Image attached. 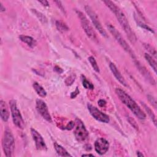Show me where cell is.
Instances as JSON below:
<instances>
[{"instance_id":"1","label":"cell","mask_w":157,"mask_h":157,"mask_svg":"<svg viewBox=\"0 0 157 157\" xmlns=\"http://www.w3.org/2000/svg\"><path fill=\"white\" fill-rule=\"evenodd\" d=\"M103 2L109 7L112 13L115 14L117 20L126 34V36L129 41L131 43L134 44L137 40V37L134 33L132 31L128 20L123 12L115 4L110 1H104Z\"/></svg>"},{"instance_id":"2","label":"cell","mask_w":157,"mask_h":157,"mask_svg":"<svg viewBox=\"0 0 157 157\" xmlns=\"http://www.w3.org/2000/svg\"><path fill=\"white\" fill-rule=\"evenodd\" d=\"M115 93L120 100L137 117L139 120H144L146 118V115L141 110L136 101L123 90L120 88L115 89Z\"/></svg>"},{"instance_id":"3","label":"cell","mask_w":157,"mask_h":157,"mask_svg":"<svg viewBox=\"0 0 157 157\" xmlns=\"http://www.w3.org/2000/svg\"><path fill=\"white\" fill-rule=\"evenodd\" d=\"M2 145L5 155L7 157L12 156L15 149V139L12 131L8 128L4 132Z\"/></svg>"},{"instance_id":"4","label":"cell","mask_w":157,"mask_h":157,"mask_svg":"<svg viewBox=\"0 0 157 157\" xmlns=\"http://www.w3.org/2000/svg\"><path fill=\"white\" fill-rule=\"evenodd\" d=\"M107 28L109 32L112 34V35L114 37V38L116 39V40L118 42V44L121 45V47L125 50L127 53H129V55L131 56L132 59H135L136 58V56L131 49V47L128 44L126 41L123 39L120 32L111 24H107Z\"/></svg>"},{"instance_id":"5","label":"cell","mask_w":157,"mask_h":157,"mask_svg":"<svg viewBox=\"0 0 157 157\" xmlns=\"http://www.w3.org/2000/svg\"><path fill=\"white\" fill-rule=\"evenodd\" d=\"M75 12L78 17L80 19L81 26L84 31L85 32L86 34L87 35V36L90 37L92 40H94V42H98V37L96 34L88 18L80 10H76Z\"/></svg>"},{"instance_id":"6","label":"cell","mask_w":157,"mask_h":157,"mask_svg":"<svg viewBox=\"0 0 157 157\" xmlns=\"http://www.w3.org/2000/svg\"><path fill=\"white\" fill-rule=\"evenodd\" d=\"M9 105L13 124L18 128L23 129L25 126V122L22 115L17 107L16 101L14 99H11L9 101Z\"/></svg>"},{"instance_id":"7","label":"cell","mask_w":157,"mask_h":157,"mask_svg":"<svg viewBox=\"0 0 157 157\" xmlns=\"http://www.w3.org/2000/svg\"><path fill=\"white\" fill-rule=\"evenodd\" d=\"M74 134L76 140L79 142H85L88 138V131H87L83 121L77 118L75 120V128Z\"/></svg>"},{"instance_id":"8","label":"cell","mask_w":157,"mask_h":157,"mask_svg":"<svg viewBox=\"0 0 157 157\" xmlns=\"http://www.w3.org/2000/svg\"><path fill=\"white\" fill-rule=\"evenodd\" d=\"M85 10L86 13L89 15L93 25L96 28V29H98L99 33L102 36H104L105 37H108V36H107V34L106 31L104 30L102 26L101 25V22H100V21L98 18V17L97 14L93 10V9L90 6L87 5V6H85Z\"/></svg>"},{"instance_id":"9","label":"cell","mask_w":157,"mask_h":157,"mask_svg":"<svg viewBox=\"0 0 157 157\" xmlns=\"http://www.w3.org/2000/svg\"><path fill=\"white\" fill-rule=\"evenodd\" d=\"M87 107L90 113L95 120L104 123H108L110 121L109 117L104 113L102 112L97 107L93 106L91 104H88Z\"/></svg>"},{"instance_id":"10","label":"cell","mask_w":157,"mask_h":157,"mask_svg":"<svg viewBox=\"0 0 157 157\" xmlns=\"http://www.w3.org/2000/svg\"><path fill=\"white\" fill-rule=\"evenodd\" d=\"M36 108L38 113L42 116V117L45 119L49 123L52 122V117L49 113L48 107L46 103L42 99H37L36 102Z\"/></svg>"},{"instance_id":"11","label":"cell","mask_w":157,"mask_h":157,"mask_svg":"<svg viewBox=\"0 0 157 157\" xmlns=\"http://www.w3.org/2000/svg\"><path fill=\"white\" fill-rule=\"evenodd\" d=\"M31 133L35 142L36 148L39 150L46 151L47 150V147L40 134L34 128H31Z\"/></svg>"},{"instance_id":"12","label":"cell","mask_w":157,"mask_h":157,"mask_svg":"<svg viewBox=\"0 0 157 157\" xmlns=\"http://www.w3.org/2000/svg\"><path fill=\"white\" fill-rule=\"evenodd\" d=\"M133 62L136 66V67H137V70L139 71V72L142 74V75H143V77L151 84V85H155L156 82L154 80L153 76L150 74V72L146 69V67L143 66L136 58L133 59Z\"/></svg>"},{"instance_id":"13","label":"cell","mask_w":157,"mask_h":157,"mask_svg":"<svg viewBox=\"0 0 157 157\" xmlns=\"http://www.w3.org/2000/svg\"><path fill=\"white\" fill-rule=\"evenodd\" d=\"M109 143L104 138H98L94 142L95 151L100 155H103L109 150Z\"/></svg>"},{"instance_id":"14","label":"cell","mask_w":157,"mask_h":157,"mask_svg":"<svg viewBox=\"0 0 157 157\" xmlns=\"http://www.w3.org/2000/svg\"><path fill=\"white\" fill-rule=\"evenodd\" d=\"M109 67H110V69L111 72H112L113 75L116 78V79L123 86H124L126 87H128V85L127 84L126 82L125 81L124 77L122 76V75L121 74V73L120 72V71H118L117 67H116V66L113 63H110Z\"/></svg>"},{"instance_id":"15","label":"cell","mask_w":157,"mask_h":157,"mask_svg":"<svg viewBox=\"0 0 157 157\" xmlns=\"http://www.w3.org/2000/svg\"><path fill=\"white\" fill-rule=\"evenodd\" d=\"M0 114L3 121L6 122L8 121L9 118V112L6 102L2 99L0 101Z\"/></svg>"},{"instance_id":"16","label":"cell","mask_w":157,"mask_h":157,"mask_svg":"<svg viewBox=\"0 0 157 157\" xmlns=\"http://www.w3.org/2000/svg\"><path fill=\"white\" fill-rule=\"evenodd\" d=\"M19 39L21 41L26 44L31 48H34L37 45L36 40L31 36L26 35H20L19 36Z\"/></svg>"},{"instance_id":"17","label":"cell","mask_w":157,"mask_h":157,"mask_svg":"<svg viewBox=\"0 0 157 157\" xmlns=\"http://www.w3.org/2000/svg\"><path fill=\"white\" fill-rule=\"evenodd\" d=\"M53 146L55 151H56L57 154L59 156H72L70 153H69V152H67V151L63 147H62L58 143L54 142Z\"/></svg>"},{"instance_id":"18","label":"cell","mask_w":157,"mask_h":157,"mask_svg":"<svg viewBox=\"0 0 157 157\" xmlns=\"http://www.w3.org/2000/svg\"><path fill=\"white\" fill-rule=\"evenodd\" d=\"M33 86L36 93L42 98H45L47 96V92L45 90V89L39 85L37 82H34L33 84Z\"/></svg>"},{"instance_id":"19","label":"cell","mask_w":157,"mask_h":157,"mask_svg":"<svg viewBox=\"0 0 157 157\" xmlns=\"http://www.w3.org/2000/svg\"><path fill=\"white\" fill-rule=\"evenodd\" d=\"M134 19H135V21H136V23L137 24V25H138L139 26H140V28H143V29H145V30H147V31H150V32L151 33H155L154 30H153L152 28H151L149 26H148L147 25H146L145 23H144L142 20H140L139 18V17H138L135 13H134Z\"/></svg>"},{"instance_id":"20","label":"cell","mask_w":157,"mask_h":157,"mask_svg":"<svg viewBox=\"0 0 157 157\" xmlns=\"http://www.w3.org/2000/svg\"><path fill=\"white\" fill-rule=\"evenodd\" d=\"M145 58L146 59V61L148 63V64H150V66L152 67V69H153L155 73H156V69H157V66H156V62L155 61V59H153V58L148 53H145Z\"/></svg>"},{"instance_id":"21","label":"cell","mask_w":157,"mask_h":157,"mask_svg":"<svg viewBox=\"0 0 157 157\" xmlns=\"http://www.w3.org/2000/svg\"><path fill=\"white\" fill-rule=\"evenodd\" d=\"M55 25H56L57 29L61 33H64L66 31H67L69 29L67 25L64 21H63L61 20L56 21Z\"/></svg>"},{"instance_id":"22","label":"cell","mask_w":157,"mask_h":157,"mask_svg":"<svg viewBox=\"0 0 157 157\" xmlns=\"http://www.w3.org/2000/svg\"><path fill=\"white\" fill-rule=\"evenodd\" d=\"M141 104H142V105H143V107H144V109L145 110L146 112L148 113V116L150 117V118L151 120H152V121H153V123H154L155 126H156V117H155V114L153 113V111H152V110H151V109H150L149 107H148L144 102H141Z\"/></svg>"},{"instance_id":"23","label":"cell","mask_w":157,"mask_h":157,"mask_svg":"<svg viewBox=\"0 0 157 157\" xmlns=\"http://www.w3.org/2000/svg\"><path fill=\"white\" fill-rule=\"evenodd\" d=\"M31 11L37 17V18L39 19V20H40L42 23L45 24V23H47V18L43 13L39 12L36 9H31Z\"/></svg>"},{"instance_id":"24","label":"cell","mask_w":157,"mask_h":157,"mask_svg":"<svg viewBox=\"0 0 157 157\" xmlns=\"http://www.w3.org/2000/svg\"><path fill=\"white\" fill-rule=\"evenodd\" d=\"M81 78H82V85L83 87L86 89L88 90H93L94 89V85L87 80V78L85 77V75H81Z\"/></svg>"},{"instance_id":"25","label":"cell","mask_w":157,"mask_h":157,"mask_svg":"<svg viewBox=\"0 0 157 157\" xmlns=\"http://www.w3.org/2000/svg\"><path fill=\"white\" fill-rule=\"evenodd\" d=\"M143 45H144V48L152 55V57L154 56L155 59H156V51L155 48L153 47H152L151 45H150L149 44L144 43L143 44Z\"/></svg>"},{"instance_id":"26","label":"cell","mask_w":157,"mask_h":157,"mask_svg":"<svg viewBox=\"0 0 157 157\" xmlns=\"http://www.w3.org/2000/svg\"><path fill=\"white\" fill-rule=\"evenodd\" d=\"M88 61L90 62V63L91 64L92 67L93 68V69L98 73H99L100 72V70H99V67L96 61V59H94V58L93 56H90L88 57Z\"/></svg>"},{"instance_id":"27","label":"cell","mask_w":157,"mask_h":157,"mask_svg":"<svg viewBox=\"0 0 157 157\" xmlns=\"http://www.w3.org/2000/svg\"><path fill=\"white\" fill-rule=\"evenodd\" d=\"M76 78V76L75 74H72L70 76H69L65 80V83L67 86H70L71 85L73 82L75 81Z\"/></svg>"},{"instance_id":"28","label":"cell","mask_w":157,"mask_h":157,"mask_svg":"<svg viewBox=\"0 0 157 157\" xmlns=\"http://www.w3.org/2000/svg\"><path fill=\"white\" fill-rule=\"evenodd\" d=\"M127 119H128L129 123L131 124V125L135 129H136L137 131H138V130H139V126H138V124H137V123H136V121H135V120L133 119L132 118L130 117H128L127 118Z\"/></svg>"},{"instance_id":"29","label":"cell","mask_w":157,"mask_h":157,"mask_svg":"<svg viewBox=\"0 0 157 157\" xmlns=\"http://www.w3.org/2000/svg\"><path fill=\"white\" fill-rule=\"evenodd\" d=\"M147 98L148 99V101L154 107V108L156 109V104H157V103H156V99L152 95H150V94H148L147 96Z\"/></svg>"},{"instance_id":"30","label":"cell","mask_w":157,"mask_h":157,"mask_svg":"<svg viewBox=\"0 0 157 157\" xmlns=\"http://www.w3.org/2000/svg\"><path fill=\"white\" fill-rule=\"evenodd\" d=\"M74 127H75V121H71L67 124V125L65 126L64 129H66L67 130H71L73 128H74Z\"/></svg>"},{"instance_id":"31","label":"cell","mask_w":157,"mask_h":157,"mask_svg":"<svg viewBox=\"0 0 157 157\" xmlns=\"http://www.w3.org/2000/svg\"><path fill=\"white\" fill-rule=\"evenodd\" d=\"M79 93H80V91H79L78 87H76L75 91H73V92H72V93H71L70 98H71V99H74L75 98H76V97L77 96V95L79 94Z\"/></svg>"},{"instance_id":"32","label":"cell","mask_w":157,"mask_h":157,"mask_svg":"<svg viewBox=\"0 0 157 157\" xmlns=\"http://www.w3.org/2000/svg\"><path fill=\"white\" fill-rule=\"evenodd\" d=\"M55 2L57 6L59 8V9H60V10H61L63 13H66L65 9H64V7H63V4H62V2H61V1H55Z\"/></svg>"},{"instance_id":"33","label":"cell","mask_w":157,"mask_h":157,"mask_svg":"<svg viewBox=\"0 0 157 157\" xmlns=\"http://www.w3.org/2000/svg\"><path fill=\"white\" fill-rule=\"evenodd\" d=\"M98 104L99 105V107H105L107 102L106 101L104 100V99H99L98 102Z\"/></svg>"},{"instance_id":"34","label":"cell","mask_w":157,"mask_h":157,"mask_svg":"<svg viewBox=\"0 0 157 157\" xmlns=\"http://www.w3.org/2000/svg\"><path fill=\"white\" fill-rule=\"evenodd\" d=\"M39 3L42 4L44 6H45V7H48L49 6V3L46 0H43V1H38Z\"/></svg>"},{"instance_id":"35","label":"cell","mask_w":157,"mask_h":157,"mask_svg":"<svg viewBox=\"0 0 157 157\" xmlns=\"http://www.w3.org/2000/svg\"><path fill=\"white\" fill-rule=\"evenodd\" d=\"M54 70H55L56 72H58V73H59V74L62 73L63 71L62 69H61L59 67H58V66H56L54 67Z\"/></svg>"},{"instance_id":"36","label":"cell","mask_w":157,"mask_h":157,"mask_svg":"<svg viewBox=\"0 0 157 157\" xmlns=\"http://www.w3.org/2000/svg\"><path fill=\"white\" fill-rule=\"evenodd\" d=\"M0 11L1 12L6 11V8H5V7H4V6L2 5V4L1 2H0Z\"/></svg>"},{"instance_id":"37","label":"cell","mask_w":157,"mask_h":157,"mask_svg":"<svg viewBox=\"0 0 157 157\" xmlns=\"http://www.w3.org/2000/svg\"><path fill=\"white\" fill-rule=\"evenodd\" d=\"M137 156H144V155L140 151H137Z\"/></svg>"},{"instance_id":"38","label":"cell","mask_w":157,"mask_h":157,"mask_svg":"<svg viewBox=\"0 0 157 157\" xmlns=\"http://www.w3.org/2000/svg\"><path fill=\"white\" fill-rule=\"evenodd\" d=\"M94 156V155L93 154H90V153H88V154H83V155H82V156Z\"/></svg>"}]
</instances>
